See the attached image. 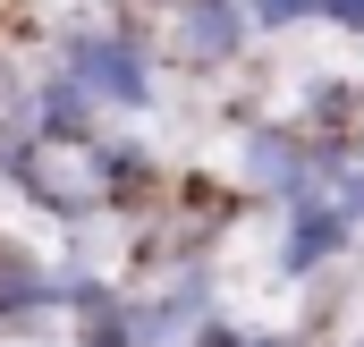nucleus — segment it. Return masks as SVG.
<instances>
[{"label":"nucleus","instance_id":"1","mask_svg":"<svg viewBox=\"0 0 364 347\" xmlns=\"http://www.w3.org/2000/svg\"><path fill=\"white\" fill-rule=\"evenodd\" d=\"M60 68L102 102V110H153L161 102V77H153V43L127 26V17H77L60 34Z\"/></svg>","mask_w":364,"mask_h":347},{"label":"nucleus","instance_id":"2","mask_svg":"<svg viewBox=\"0 0 364 347\" xmlns=\"http://www.w3.org/2000/svg\"><path fill=\"white\" fill-rule=\"evenodd\" d=\"M246 34H255L246 0H186V9H170V51L186 68H237Z\"/></svg>","mask_w":364,"mask_h":347},{"label":"nucleus","instance_id":"3","mask_svg":"<svg viewBox=\"0 0 364 347\" xmlns=\"http://www.w3.org/2000/svg\"><path fill=\"white\" fill-rule=\"evenodd\" d=\"M348 237H356V220L314 186V195H288V237H279V271L288 279H305V271H322L331 255H348Z\"/></svg>","mask_w":364,"mask_h":347},{"label":"nucleus","instance_id":"4","mask_svg":"<svg viewBox=\"0 0 364 347\" xmlns=\"http://www.w3.org/2000/svg\"><path fill=\"white\" fill-rule=\"evenodd\" d=\"M246 17H255V34H288V26H314L322 0H246Z\"/></svg>","mask_w":364,"mask_h":347},{"label":"nucleus","instance_id":"5","mask_svg":"<svg viewBox=\"0 0 364 347\" xmlns=\"http://www.w3.org/2000/svg\"><path fill=\"white\" fill-rule=\"evenodd\" d=\"M77 347H144V331H136V322H119V314L102 305V314H85V331H77Z\"/></svg>","mask_w":364,"mask_h":347},{"label":"nucleus","instance_id":"6","mask_svg":"<svg viewBox=\"0 0 364 347\" xmlns=\"http://www.w3.org/2000/svg\"><path fill=\"white\" fill-rule=\"evenodd\" d=\"M195 347H246V339H237V331H220V322H203V331H195Z\"/></svg>","mask_w":364,"mask_h":347},{"label":"nucleus","instance_id":"7","mask_svg":"<svg viewBox=\"0 0 364 347\" xmlns=\"http://www.w3.org/2000/svg\"><path fill=\"white\" fill-rule=\"evenodd\" d=\"M246 347H288V331H255V339H246Z\"/></svg>","mask_w":364,"mask_h":347},{"label":"nucleus","instance_id":"8","mask_svg":"<svg viewBox=\"0 0 364 347\" xmlns=\"http://www.w3.org/2000/svg\"><path fill=\"white\" fill-rule=\"evenodd\" d=\"M356 161H364V127H356Z\"/></svg>","mask_w":364,"mask_h":347}]
</instances>
